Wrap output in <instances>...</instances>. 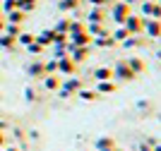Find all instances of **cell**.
Listing matches in <instances>:
<instances>
[{"mask_svg": "<svg viewBox=\"0 0 161 151\" xmlns=\"http://www.w3.org/2000/svg\"><path fill=\"white\" fill-rule=\"evenodd\" d=\"M113 79H120V82H130V79H135L132 70L128 67V62H125V60L115 62V67H113Z\"/></svg>", "mask_w": 161, "mask_h": 151, "instance_id": "1", "label": "cell"}, {"mask_svg": "<svg viewBox=\"0 0 161 151\" xmlns=\"http://www.w3.org/2000/svg\"><path fill=\"white\" fill-rule=\"evenodd\" d=\"M75 72H77V62H75V60H70V55H65V58H58V74L72 77Z\"/></svg>", "mask_w": 161, "mask_h": 151, "instance_id": "2", "label": "cell"}, {"mask_svg": "<svg viewBox=\"0 0 161 151\" xmlns=\"http://www.w3.org/2000/svg\"><path fill=\"white\" fill-rule=\"evenodd\" d=\"M94 146H96V151H118L115 139H113V137H108V134H103V137H96Z\"/></svg>", "mask_w": 161, "mask_h": 151, "instance_id": "3", "label": "cell"}, {"mask_svg": "<svg viewBox=\"0 0 161 151\" xmlns=\"http://www.w3.org/2000/svg\"><path fill=\"white\" fill-rule=\"evenodd\" d=\"M67 48H70V60H75V62H84V60L89 58V48L87 46H70L67 43Z\"/></svg>", "mask_w": 161, "mask_h": 151, "instance_id": "4", "label": "cell"}, {"mask_svg": "<svg viewBox=\"0 0 161 151\" xmlns=\"http://www.w3.org/2000/svg\"><path fill=\"white\" fill-rule=\"evenodd\" d=\"M142 14L147 17V19H159L161 17V5L159 3H142Z\"/></svg>", "mask_w": 161, "mask_h": 151, "instance_id": "5", "label": "cell"}, {"mask_svg": "<svg viewBox=\"0 0 161 151\" xmlns=\"http://www.w3.org/2000/svg\"><path fill=\"white\" fill-rule=\"evenodd\" d=\"M142 24H144L142 31H147L149 36H154V39L161 36V22L159 19H147V17H142Z\"/></svg>", "mask_w": 161, "mask_h": 151, "instance_id": "6", "label": "cell"}, {"mask_svg": "<svg viewBox=\"0 0 161 151\" xmlns=\"http://www.w3.org/2000/svg\"><path fill=\"white\" fill-rule=\"evenodd\" d=\"M123 26H125V31H128V34H140L144 24H142V17H130V14H128L125 22H123Z\"/></svg>", "mask_w": 161, "mask_h": 151, "instance_id": "7", "label": "cell"}, {"mask_svg": "<svg viewBox=\"0 0 161 151\" xmlns=\"http://www.w3.org/2000/svg\"><path fill=\"white\" fill-rule=\"evenodd\" d=\"M128 5H125V3H115V7H113V12H111V17H113L115 22H118V24H123V22H125V17H128Z\"/></svg>", "mask_w": 161, "mask_h": 151, "instance_id": "8", "label": "cell"}, {"mask_svg": "<svg viewBox=\"0 0 161 151\" xmlns=\"http://www.w3.org/2000/svg\"><path fill=\"white\" fill-rule=\"evenodd\" d=\"M60 84H63V79L58 77V74H46V77H43V86H46L48 91H58Z\"/></svg>", "mask_w": 161, "mask_h": 151, "instance_id": "9", "label": "cell"}, {"mask_svg": "<svg viewBox=\"0 0 161 151\" xmlns=\"http://www.w3.org/2000/svg\"><path fill=\"white\" fill-rule=\"evenodd\" d=\"M60 89L67 91V94H77L82 89V82H80V79H75V77H70V79H65V82L60 84Z\"/></svg>", "mask_w": 161, "mask_h": 151, "instance_id": "10", "label": "cell"}, {"mask_svg": "<svg viewBox=\"0 0 161 151\" xmlns=\"http://www.w3.org/2000/svg\"><path fill=\"white\" fill-rule=\"evenodd\" d=\"M113 91H115V79L96 82V94H113Z\"/></svg>", "mask_w": 161, "mask_h": 151, "instance_id": "11", "label": "cell"}, {"mask_svg": "<svg viewBox=\"0 0 161 151\" xmlns=\"http://www.w3.org/2000/svg\"><path fill=\"white\" fill-rule=\"evenodd\" d=\"M125 62H128V67L132 70L135 77L144 72V60H142V58H130V60H125Z\"/></svg>", "mask_w": 161, "mask_h": 151, "instance_id": "12", "label": "cell"}, {"mask_svg": "<svg viewBox=\"0 0 161 151\" xmlns=\"http://www.w3.org/2000/svg\"><path fill=\"white\" fill-rule=\"evenodd\" d=\"M70 41H72V43H70V46H89V36L84 31H77V34H70Z\"/></svg>", "mask_w": 161, "mask_h": 151, "instance_id": "13", "label": "cell"}, {"mask_svg": "<svg viewBox=\"0 0 161 151\" xmlns=\"http://www.w3.org/2000/svg\"><path fill=\"white\" fill-rule=\"evenodd\" d=\"M89 34H92L94 39H99V36H108V29L101 24V22H92V24H89Z\"/></svg>", "mask_w": 161, "mask_h": 151, "instance_id": "14", "label": "cell"}, {"mask_svg": "<svg viewBox=\"0 0 161 151\" xmlns=\"http://www.w3.org/2000/svg\"><path fill=\"white\" fill-rule=\"evenodd\" d=\"M94 79H96V82L113 79V70H111V67H96V70H94Z\"/></svg>", "mask_w": 161, "mask_h": 151, "instance_id": "15", "label": "cell"}, {"mask_svg": "<svg viewBox=\"0 0 161 151\" xmlns=\"http://www.w3.org/2000/svg\"><path fill=\"white\" fill-rule=\"evenodd\" d=\"M27 72L31 74V77H46V72H43V62H31V65L27 67Z\"/></svg>", "mask_w": 161, "mask_h": 151, "instance_id": "16", "label": "cell"}, {"mask_svg": "<svg viewBox=\"0 0 161 151\" xmlns=\"http://www.w3.org/2000/svg\"><path fill=\"white\" fill-rule=\"evenodd\" d=\"M53 31H55V34H60V36H67V31H70V19H60L58 24H55Z\"/></svg>", "mask_w": 161, "mask_h": 151, "instance_id": "17", "label": "cell"}, {"mask_svg": "<svg viewBox=\"0 0 161 151\" xmlns=\"http://www.w3.org/2000/svg\"><path fill=\"white\" fill-rule=\"evenodd\" d=\"M77 96H80V99H84V101H96V99H99V94L92 91V89H80V91H77Z\"/></svg>", "mask_w": 161, "mask_h": 151, "instance_id": "18", "label": "cell"}, {"mask_svg": "<svg viewBox=\"0 0 161 151\" xmlns=\"http://www.w3.org/2000/svg\"><path fill=\"white\" fill-rule=\"evenodd\" d=\"M94 43L99 48H111V46H115V41L111 39V36H99V39H94Z\"/></svg>", "mask_w": 161, "mask_h": 151, "instance_id": "19", "label": "cell"}, {"mask_svg": "<svg viewBox=\"0 0 161 151\" xmlns=\"http://www.w3.org/2000/svg\"><path fill=\"white\" fill-rule=\"evenodd\" d=\"M128 36H130V34L125 31V26H118V29L113 31V36H111V39H113V41H125Z\"/></svg>", "mask_w": 161, "mask_h": 151, "instance_id": "20", "label": "cell"}, {"mask_svg": "<svg viewBox=\"0 0 161 151\" xmlns=\"http://www.w3.org/2000/svg\"><path fill=\"white\" fill-rule=\"evenodd\" d=\"M43 72L46 74H58V60H48L43 65Z\"/></svg>", "mask_w": 161, "mask_h": 151, "instance_id": "21", "label": "cell"}, {"mask_svg": "<svg viewBox=\"0 0 161 151\" xmlns=\"http://www.w3.org/2000/svg\"><path fill=\"white\" fill-rule=\"evenodd\" d=\"M103 17H106V12H103V10H94V12L89 14V22H103Z\"/></svg>", "mask_w": 161, "mask_h": 151, "instance_id": "22", "label": "cell"}, {"mask_svg": "<svg viewBox=\"0 0 161 151\" xmlns=\"http://www.w3.org/2000/svg\"><path fill=\"white\" fill-rule=\"evenodd\" d=\"M19 43H22V46H31L34 39L29 36V34H22V36H19Z\"/></svg>", "mask_w": 161, "mask_h": 151, "instance_id": "23", "label": "cell"}, {"mask_svg": "<svg viewBox=\"0 0 161 151\" xmlns=\"http://www.w3.org/2000/svg\"><path fill=\"white\" fill-rule=\"evenodd\" d=\"M72 7H77L75 0H63V3H60V10H72Z\"/></svg>", "mask_w": 161, "mask_h": 151, "instance_id": "24", "label": "cell"}, {"mask_svg": "<svg viewBox=\"0 0 161 151\" xmlns=\"http://www.w3.org/2000/svg\"><path fill=\"white\" fill-rule=\"evenodd\" d=\"M137 108H140V111H147V108H149V101H137Z\"/></svg>", "mask_w": 161, "mask_h": 151, "instance_id": "25", "label": "cell"}, {"mask_svg": "<svg viewBox=\"0 0 161 151\" xmlns=\"http://www.w3.org/2000/svg\"><path fill=\"white\" fill-rule=\"evenodd\" d=\"M22 7H24V10H31V7H34V0H24V3H22Z\"/></svg>", "mask_w": 161, "mask_h": 151, "instance_id": "26", "label": "cell"}, {"mask_svg": "<svg viewBox=\"0 0 161 151\" xmlns=\"http://www.w3.org/2000/svg\"><path fill=\"white\" fill-rule=\"evenodd\" d=\"M154 151H161V139H156V142H154Z\"/></svg>", "mask_w": 161, "mask_h": 151, "instance_id": "27", "label": "cell"}, {"mask_svg": "<svg viewBox=\"0 0 161 151\" xmlns=\"http://www.w3.org/2000/svg\"><path fill=\"white\" fill-rule=\"evenodd\" d=\"M0 144H3V132H0Z\"/></svg>", "mask_w": 161, "mask_h": 151, "instance_id": "28", "label": "cell"}, {"mask_svg": "<svg viewBox=\"0 0 161 151\" xmlns=\"http://www.w3.org/2000/svg\"><path fill=\"white\" fill-rule=\"evenodd\" d=\"M156 3H159V0H156Z\"/></svg>", "mask_w": 161, "mask_h": 151, "instance_id": "29", "label": "cell"}]
</instances>
